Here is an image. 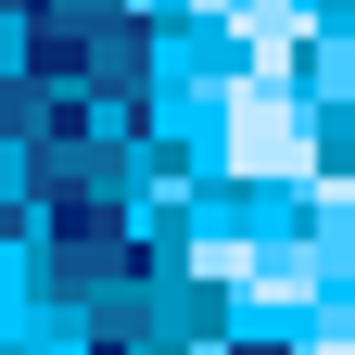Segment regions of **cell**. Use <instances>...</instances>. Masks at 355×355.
Returning <instances> with one entry per match:
<instances>
[{
    "label": "cell",
    "instance_id": "1",
    "mask_svg": "<svg viewBox=\"0 0 355 355\" xmlns=\"http://www.w3.org/2000/svg\"><path fill=\"white\" fill-rule=\"evenodd\" d=\"M241 165H304V127H292L279 102H266V89L241 102Z\"/></svg>",
    "mask_w": 355,
    "mask_h": 355
}]
</instances>
